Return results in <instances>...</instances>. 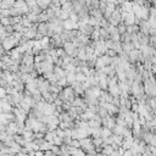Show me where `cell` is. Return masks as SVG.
Wrapping results in <instances>:
<instances>
[{"instance_id": "obj_1", "label": "cell", "mask_w": 156, "mask_h": 156, "mask_svg": "<svg viewBox=\"0 0 156 156\" xmlns=\"http://www.w3.org/2000/svg\"><path fill=\"white\" fill-rule=\"evenodd\" d=\"M62 95L65 97V99L68 101V103H72L73 101V99L76 98V93H74V90H73V88L71 87V85H67V87H65L64 89H62Z\"/></svg>"}, {"instance_id": "obj_2", "label": "cell", "mask_w": 156, "mask_h": 156, "mask_svg": "<svg viewBox=\"0 0 156 156\" xmlns=\"http://www.w3.org/2000/svg\"><path fill=\"white\" fill-rule=\"evenodd\" d=\"M138 54H139V49H133L129 54H128V62L131 65H137L138 62Z\"/></svg>"}, {"instance_id": "obj_3", "label": "cell", "mask_w": 156, "mask_h": 156, "mask_svg": "<svg viewBox=\"0 0 156 156\" xmlns=\"http://www.w3.org/2000/svg\"><path fill=\"white\" fill-rule=\"evenodd\" d=\"M48 29H49V23L48 22H40V23H38L37 32L39 34H42L43 37H45L46 34H48Z\"/></svg>"}, {"instance_id": "obj_4", "label": "cell", "mask_w": 156, "mask_h": 156, "mask_svg": "<svg viewBox=\"0 0 156 156\" xmlns=\"http://www.w3.org/2000/svg\"><path fill=\"white\" fill-rule=\"evenodd\" d=\"M62 48H64V50L66 51V54L71 55L73 53V50L76 49V45L73 44V42H65L64 44H62Z\"/></svg>"}, {"instance_id": "obj_5", "label": "cell", "mask_w": 156, "mask_h": 156, "mask_svg": "<svg viewBox=\"0 0 156 156\" xmlns=\"http://www.w3.org/2000/svg\"><path fill=\"white\" fill-rule=\"evenodd\" d=\"M137 36H138L140 45H149V36L148 34H145V33H143V32H140V30H139V32L137 33Z\"/></svg>"}, {"instance_id": "obj_6", "label": "cell", "mask_w": 156, "mask_h": 156, "mask_svg": "<svg viewBox=\"0 0 156 156\" xmlns=\"http://www.w3.org/2000/svg\"><path fill=\"white\" fill-rule=\"evenodd\" d=\"M22 137H23V139L26 140V143L27 142H33L34 140V132L33 131H28V129H25L23 131V133H22Z\"/></svg>"}, {"instance_id": "obj_7", "label": "cell", "mask_w": 156, "mask_h": 156, "mask_svg": "<svg viewBox=\"0 0 156 156\" xmlns=\"http://www.w3.org/2000/svg\"><path fill=\"white\" fill-rule=\"evenodd\" d=\"M64 28L65 29H74V28H78V22L68 19L66 21H64Z\"/></svg>"}, {"instance_id": "obj_8", "label": "cell", "mask_w": 156, "mask_h": 156, "mask_svg": "<svg viewBox=\"0 0 156 156\" xmlns=\"http://www.w3.org/2000/svg\"><path fill=\"white\" fill-rule=\"evenodd\" d=\"M54 73L57 76V78L60 79V78H62V77H66V72H65V70L62 68V67H60V66H54Z\"/></svg>"}, {"instance_id": "obj_9", "label": "cell", "mask_w": 156, "mask_h": 156, "mask_svg": "<svg viewBox=\"0 0 156 156\" xmlns=\"http://www.w3.org/2000/svg\"><path fill=\"white\" fill-rule=\"evenodd\" d=\"M99 33H100V39L106 40V39H110V38H111V36L108 34V32H107V29L104 28V27H100V28H99Z\"/></svg>"}, {"instance_id": "obj_10", "label": "cell", "mask_w": 156, "mask_h": 156, "mask_svg": "<svg viewBox=\"0 0 156 156\" xmlns=\"http://www.w3.org/2000/svg\"><path fill=\"white\" fill-rule=\"evenodd\" d=\"M140 30V28H139V26L138 25H135V23H133V25H131V26H127V32L129 33V34H135V33H138Z\"/></svg>"}, {"instance_id": "obj_11", "label": "cell", "mask_w": 156, "mask_h": 156, "mask_svg": "<svg viewBox=\"0 0 156 156\" xmlns=\"http://www.w3.org/2000/svg\"><path fill=\"white\" fill-rule=\"evenodd\" d=\"M13 140L16 143H19L21 146H23L25 144H26V140L23 139V137H22V134H19V133H16V134H13Z\"/></svg>"}, {"instance_id": "obj_12", "label": "cell", "mask_w": 156, "mask_h": 156, "mask_svg": "<svg viewBox=\"0 0 156 156\" xmlns=\"http://www.w3.org/2000/svg\"><path fill=\"white\" fill-rule=\"evenodd\" d=\"M78 40H79L83 45H88V44H89V42H90V36H87V34L81 33V36L78 37Z\"/></svg>"}, {"instance_id": "obj_13", "label": "cell", "mask_w": 156, "mask_h": 156, "mask_svg": "<svg viewBox=\"0 0 156 156\" xmlns=\"http://www.w3.org/2000/svg\"><path fill=\"white\" fill-rule=\"evenodd\" d=\"M103 127V126H101ZM101 127H95V128H91V138H99L101 137Z\"/></svg>"}, {"instance_id": "obj_14", "label": "cell", "mask_w": 156, "mask_h": 156, "mask_svg": "<svg viewBox=\"0 0 156 156\" xmlns=\"http://www.w3.org/2000/svg\"><path fill=\"white\" fill-rule=\"evenodd\" d=\"M61 9L64 10V11H67V12L73 11V4H72V1H66L65 4H62V5H61Z\"/></svg>"}, {"instance_id": "obj_15", "label": "cell", "mask_w": 156, "mask_h": 156, "mask_svg": "<svg viewBox=\"0 0 156 156\" xmlns=\"http://www.w3.org/2000/svg\"><path fill=\"white\" fill-rule=\"evenodd\" d=\"M66 79H67V83H68V85L73 84V83L76 82V73H74V72L67 73V74H66Z\"/></svg>"}, {"instance_id": "obj_16", "label": "cell", "mask_w": 156, "mask_h": 156, "mask_svg": "<svg viewBox=\"0 0 156 156\" xmlns=\"http://www.w3.org/2000/svg\"><path fill=\"white\" fill-rule=\"evenodd\" d=\"M88 124H89V127H91V128H95V127H101V126H103V123H101V122H99L98 120H94V118L89 120V121H88Z\"/></svg>"}, {"instance_id": "obj_17", "label": "cell", "mask_w": 156, "mask_h": 156, "mask_svg": "<svg viewBox=\"0 0 156 156\" xmlns=\"http://www.w3.org/2000/svg\"><path fill=\"white\" fill-rule=\"evenodd\" d=\"M76 81L83 83V82L88 81V76H85V74L82 73V72H81V73H76Z\"/></svg>"}, {"instance_id": "obj_18", "label": "cell", "mask_w": 156, "mask_h": 156, "mask_svg": "<svg viewBox=\"0 0 156 156\" xmlns=\"http://www.w3.org/2000/svg\"><path fill=\"white\" fill-rule=\"evenodd\" d=\"M132 36V44H133V46L135 49H139L140 48V43H139V39H138V36H137V33L135 34H131Z\"/></svg>"}, {"instance_id": "obj_19", "label": "cell", "mask_w": 156, "mask_h": 156, "mask_svg": "<svg viewBox=\"0 0 156 156\" xmlns=\"http://www.w3.org/2000/svg\"><path fill=\"white\" fill-rule=\"evenodd\" d=\"M57 17H59L60 20H62V21H66V20H68V19H70V12L61 10V12H60V15H59Z\"/></svg>"}, {"instance_id": "obj_20", "label": "cell", "mask_w": 156, "mask_h": 156, "mask_svg": "<svg viewBox=\"0 0 156 156\" xmlns=\"http://www.w3.org/2000/svg\"><path fill=\"white\" fill-rule=\"evenodd\" d=\"M107 32H108V34L110 36H114V34H116V33H118V30H117V26H114V25H110L107 28Z\"/></svg>"}, {"instance_id": "obj_21", "label": "cell", "mask_w": 156, "mask_h": 156, "mask_svg": "<svg viewBox=\"0 0 156 156\" xmlns=\"http://www.w3.org/2000/svg\"><path fill=\"white\" fill-rule=\"evenodd\" d=\"M56 84H57V85H60V87H62V88L67 87V85H68V83H67L66 77H62V78H60V79H57V83H56Z\"/></svg>"}, {"instance_id": "obj_22", "label": "cell", "mask_w": 156, "mask_h": 156, "mask_svg": "<svg viewBox=\"0 0 156 156\" xmlns=\"http://www.w3.org/2000/svg\"><path fill=\"white\" fill-rule=\"evenodd\" d=\"M53 144H55V145H61V144H64V139H62L61 137H59L57 134L54 137V139H53Z\"/></svg>"}, {"instance_id": "obj_23", "label": "cell", "mask_w": 156, "mask_h": 156, "mask_svg": "<svg viewBox=\"0 0 156 156\" xmlns=\"http://www.w3.org/2000/svg\"><path fill=\"white\" fill-rule=\"evenodd\" d=\"M43 11H44V10H43L38 4H37L36 6H33V7H30V12H33V13H36V15H40Z\"/></svg>"}, {"instance_id": "obj_24", "label": "cell", "mask_w": 156, "mask_h": 156, "mask_svg": "<svg viewBox=\"0 0 156 156\" xmlns=\"http://www.w3.org/2000/svg\"><path fill=\"white\" fill-rule=\"evenodd\" d=\"M70 145L73 146V148H81V140L79 139H76V138H72Z\"/></svg>"}, {"instance_id": "obj_25", "label": "cell", "mask_w": 156, "mask_h": 156, "mask_svg": "<svg viewBox=\"0 0 156 156\" xmlns=\"http://www.w3.org/2000/svg\"><path fill=\"white\" fill-rule=\"evenodd\" d=\"M123 128H124V127L120 126V124L117 123L116 126L114 127V129H112V133H114V134H122V132H123Z\"/></svg>"}, {"instance_id": "obj_26", "label": "cell", "mask_w": 156, "mask_h": 156, "mask_svg": "<svg viewBox=\"0 0 156 156\" xmlns=\"http://www.w3.org/2000/svg\"><path fill=\"white\" fill-rule=\"evenodd\" d=\"M0 23H1L3 26L11 25V16L10 17H0Z\"/></svg>"}, {"instance_id": "obj_27", "label": "cell", "mask_w": 156, "mask_h": 156, "mask_svg": "<svg viewBox=\"0 0 156 156\" xmlns=\"http://www.w3.org/2000/svg\"><path fill=\"white\" fill-rule=\"evenodd\" d=\"M98 114H99L103 118H104V117H106V116H108V111L106 110L105 107H101V106H100V108H99V112H98Z\"/></svg>"}, {"instance_id": "obj_28", "label": "cell", "mask_w": 156, "mask_h": 156, "mask_svg": "<svg viewBox=\"0 0 156 156\" xmlns=\"http://www.w3.org/2000/svg\"><path fill=\"white\" fill-rule=\"evenodd\" d=\"M105 54H107L108 56H111V57H116L118 54H117V51L116 50H114V49H106V53Z\"/></svg>"}, {"instance_id": "obj_29", "label": "cell", "mask_w": 156, "mask_h": 156, "mask_svg": "<svg viewBox=\"0 0 156 156\" xmlns=\"http://www.w3.org/2000/svg\"><path fill=\"white\" fill-rule=\"evenodd\" d=\"M148 51H149V55H150V56H156V48H154V46L149 45V46H148Z\"/></svg>"}, {"instance_id": "obj_30", "label": "cell", "mask_w": 156, "mask_h": 156, "mask_svg": "<svg viewBox=\"0 0 156 156\" xmlns=\"http://www.w3.org/2000/svg\"><path fill=\"white\" fill-rule=\"evenodd\" d=\"M6 95H7L6 88H5V87H0V99H1V98H5Z\"/></svg>"}, {"instance_id": "obj_31", "label": "cell", "mask_w": 156, "mask_h": 156, "mask_svg": "<svg viewBox=\"0 0 156 156\" xmlns=\"http://www.w3.org/2000/svg\"><path fill=\"white\" fill-rule=\"evenodd\" d=\"M28 40H29V38H28V37H26V36L23 34V36L21 37V39L19 40V45H25V44H26Z\"/></svg>"}, {"instance_id": "obj_32", "label": "cell", "mask_w": 156, "mask_h": 156, "mask_svg": "<svg viewBox=\"0 0 156 156\" xmlns=\"http://www.w3.org/2000/svg\"><path fill=\"white\" fill-rule=\"evenodd\" d=\"M26 5L29 7H33L37 5V0H26Z\"/></svg>"}, {"instance_id": "obj_33", "label": "cell", "mask_w": 156, "mask_h": 156, "mask_svg": "<svg viewBox=\"0 0 156 156\" xmlns=\"http://www.w3.org/2000/svg\"><path fill=\"white\" fill-rule=\"evenodd\" d=\"M149 36H156V27L150 26V28H149Z\"/></svg>"}, {"instance_id": "obj_34", "label": "cell", "mask_w": 156, "mask_h": 156, "mask_svg": "<svg viewBox=\"0 0 156 156\" xmlns=\"http://www.w3.org/2000/svg\"><path fill=\"white\" fill-rule=\"evenodd\" d=\"M5 54H6V50H5V48H4L3 43L0 42V56H3V55H5Z\"/></svg>"}, {"instance_id": "obj_35", "label": "cell", "mask_w": 156, "mask_h": 156, "mask_svg": "<svg viewBox=\"0 0 156 156\" xmlns=\"http://www.w3.org/2000/svg\"><path fill=\"white\" fill-rule=\"evenodd\" d=\"M0 82H1V76H0Z\"/></svg>"}, {"instance_id": "obj_36", "label": "cell", "mask_w": 156, "mask_h": 156, "mask_svg": "<svg viewBox=\"0 0 156 156\" xmlns=\"http://www.w3.org/2000/svg\"><path fill=\"white\" fill-rule=\"evenodd\" d=\"M127 1H133V0H127Z\"/></svg>"}]
</instances>
